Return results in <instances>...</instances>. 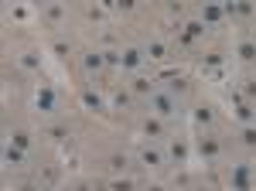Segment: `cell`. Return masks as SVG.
I'll return each instance as SVG.
<instances>
[{"label": "cell", "instance_id": "cell-1", "mask_svg": "<svg viewBox=\"0 0 256 191\" xmlns=\"http://www.w3.org/2000/svg\"><path fill=\"white\" fill-rule=\"evenodd\" d=\"M147 113L158 116V120H171V116H178V102L168 92H154L147 99Z\"/></svg>", "mask_w": 256, "mask_h": 191}, {"label": "cell", "instance_id": "cell-2", "mask_svg": "<svg viewBox=\"0 0 256 191\" xmlns=\"http://www.w3.org/2000/svg\"><path fill=\"white\" fill-rule=\"evenodd\" d=\"M250 174H253V164H236L232 174H229V188L232 191H250Z\"/></svg>", "mask_w": 256, "mask_h": 191}, {"label": "cell", "instance_id": "cell-3", "mask_svg": "<svg viewBox=\"0 0 256 191\" xmlns=\"http://www.w3.org/2000/svg\"><path fill=\"white\" fill-rule=\"evenodd\" d=\"M144 48H123L120 52V68L123 72H134V68H140V62H144Z\"/></svg>", "mask_w": 256, "mask_h": 191}, {"label": "cell", "instance_id": "cell-4", "mask_svg": "<svg viewBox=\"0 0 256 191\" xmlns=\"http://www.w3.org/2000/svg\"><path fill=\"white\" fill-rule=\"evenodd\" d=\"M34 106H38L41 113H55V92H52V89H38Z\"/></svg>", "mask_w": 256, "mask_h": 191}, {"label": "cell", "instance_id": "cell-5", "mask_svg": "<svg viewBox=\"0 0 256 191\" xmlns=\"http://www.w3.org/2000/svg\"><path fill=\"white\" fill-rule=\"evenodd\" d=\"M160 134H164V120H158V116H147V120H144V136L158 140Z\"/></svg>", "mask_w": 256, "mask_h": 191}, {"label": "cell", "instance_id": "cell-6", "mask_svg": "<svg viewBox=\"0 0 256 191\" xmlns=\"http://www.w3.org/2000/svg\"><path fill=\"white\" fill-rule=\"evenodd\" d=\"M82 65H86V72H102L106 68V58H102V52H89V55L82 58Z\"/></svg>", "mask_w": 256, "mask_h": 191}, {"label": "cell", "instance_id": "cell-7", "mask_svg": "<svg viewBox=\"0 0 256 191\" xmlns=\"http://www.w3.org/2000/svg\"><path fill=\"white\" fill-rule=\"evenodd\" d=\"M222 14H226L222 4H205V7H202V24H216Z\"/></svg>", "mask_w": 256, "mask_h": 191}, {"label": "cell", "instance_id": "cell-8", "mask_svg": "<svg viewBox=\"0 0 256 191\" xmlns=\"http://www.w3.org/2000/svg\"><path fill=\"white\" fill-rule=\"evenodd\" d=\"M140 160H144L147 168H160V164H164L160 150H154V147H144V150H140Z\"/></svg>", "mask_w": 256, "mask_h": 191}, {"label": "cell", "instance_id": "cell-9", "mask_svg": "<svg viewBox=\"0 0 256 191\" xmlns=\"http://www.w3.org/2000/svg\"><path fill=\"white\" fill-rule=\"evenodd\" d=\"M236 58L253 62V58H256V41H239V44H236Z\"/></svg>", "mask_w": 256, "mask_h": 191}, {"label": "cell", "instance_id": "cell-10", "mask_svg": "<svg viewBox=\"0 0 256 191\" xmlns=\"http://www.w3.org/2000/svg\"><path fill=\"white\" fill-rule=\"evenodd\" d=\"M202 31H205V24H202V20H192V24L184 28V34H181V41H184V44H192L195 38H202Z\"/></svg>", "mask_w": 256, "mask_h": 191}, {"label": "cell", "instance_id": "cell-11", "mask_svg": "<svg viewBox=\"0 0 256 191\" xmlns=\"http://www.w3.org/2000/svg\"><path fill=\"white\" fill-rule=\"evenodd\" d=\"M134 96H154V82L150 78H134Z\"/></svg>", "mask_w": 256, "mask_h": 191}, {"label": "cell", "instance_id": "cell-12", "mask_svg": "<svg viewBox=\"0 0 256 191\" xmlns=\"http://www.w3.org/2000/svg\"><path fill=\"white\" fill-rule=\"evenodd\" d=\"M198 150L205 154V157H216V154H218V144H216V136H202V140H198Z\"/></svg>", "mask_w": 256, "mask_h": 191}, {"label": "cell", "instance_id": "cell-13", "mask_svg": "<svg viewBox=\"0 0 256 191\" xmlns=\"http://www.w3.org/2000/svg\"><path fill=\"white\" fill-rule=\"evenodd\" d=\"M38 65H41V55H38V52H24V55H20V68H28V72H34Z\"/></svg>", "mask_w": 256, "mask_h": 191}, {"label": "cell", "instance_id": "cell-14", "mask_svg": "<svg viewBox=\"0 0 256 191\" xmlns=\"http://www.w3.org/2000/svg\"><path fill=\"white\" fill-rule=\"evenodd\" d=\"M164 52H168V48H164V41H147V48H144V55L147 58H164Z\"/></svg>", "mask_w": 256, "mask_h": 191}, {"label": "cell", "instance_id": "cell-15", "mask_svg": "<svg viewBox=\"0 0 256 191\" xmlns=\"http://www.w3.org/2000/svg\"><path fill=\"white\" fill-rule=\"evenodd\" d=\"M10 144H14L18 150H28V147H31V136L24 134V130H14V134H10Z\"/></svg>", "mask_w": 256, "mask_h": 191}, {"label": "cell", "instance_id": "cell-16", "mask_svg": "<svg viewBox=\"0 0 256 191\" xmlns=\"http://www.w3.org/2000/svg\"><path fill=\"white\" fill-rule=\"evenodd\" d=\"M82 102H86L89 110H102V99H99V92H92V89L82 92Z\"/></svg>", "mask_w": 256, "mask_h": 191}, {"label": "cell", "instance_id": "cell-17", "mask_svg": "<svg viewBox=\"0 0 256 191\" xmlns=\"http://www.w3.org/2000/svg\"><path fill=\"white\" fill-rule=\"evenodd\" d=\"M4 160H7V164H20V160H24V150H18L14 144H7V150H4Z\"/></svg>", "mask_w": 256, "mask_h": 191}, {"label": "cell", "instance_id": "cell-18", "mask_svg": "<svg viewBox=\"0 0 256 191\" xmlns=\"http://www.w3.org/2000/svg\"><path fill=\"white\" fill-rule=\"evenodd\" d=\"M239 140H242V147H256V126H242Z\"/></svg>", "mask_w": 256, "mask_h": 191}, {"label": "cell", "instance_id": "cell-19", "mask_svg": "<svg viewBox=\"0 0 256 191\" xmlns=\"http://www.w3.org/2000/svg\"><path fill=\"white\" fill-rule=\"evenodd\" d=\"M184 157H188V147H184V144H171V160L184 164Z\"/></svg>", "mask_w": 256, "mask_h": 191}, {"label": "cell", "instance_id": "cell-20", "mask_svg": "<svg viewBox=\"0 0 256 191\" xmlns=\"http://www.w3.org/2000/svg\"><path fill=\"white\" fill-rule=\"evenodd\" d=\"M195 123H198V126H208V123H212V110H205V106L195 110Z\"/></svg>", "mask_w": 256, "mask_h": 191}, {"label": "cell", "instance_id": "cell-21", "mask_svg": "<svg viewBox=\"0 0 256 191\" xmlns=\"http://www.w3.org/2000/svg\"><path fill=\"white\" fill-rule=\"evenodd\" d=\"M65 18V7H62V4H52V7H48V20H62Z\"/></svg>", "mask_w": 256, "mask_h": 191}, {"label": "cell", "instance_id": "cell-22", "mask_svg": "<svg viewBox=\"0 0 256 191\" xmlns=\"http://www.w3.org/2000/svg\"><path fill=\"white\" fill-rule=\"evenodd\" d=\"M113 191H134V181L130 178H116L113 181Z\"/></svg>", "mask_w": 256, "mask_h": 191}, {"label": "cell", "instance_id": "cell-23", "mask_svg": "<svg viewBox=\"0 0 256 191\" xmlns=\"http://www.w3.org/2000/svg\"><path fill=\"white\" fill-rule=\"evenodd\" d=\"M102 58H106L110 68H120V52H102Z\"/></svg>", "mask_w": 256, "mask_h": 191}, {"label": "cell", "instance_id": "cell-24", "mask_svg": "<svg viewBox=\"0 0 256 191\" xmlns=\"http://www.w3.org/2000/svg\"><path fill=\"white\" fill-rule=\"evenodd\" d=\"M52 52H55V58H68V44H65V41H55Z\"/></svg>", "mask_w": 256, "mask_h": 191}, {"label": "cell", "instance_id": "cell-25", "mask_svg": "<svg viewBox=\"0 0 256 191\" xmlns=\"http://www.w3.org/2000/svg\"><path fill=\"white\" fill-rule=\"evenodd\" d=\"M236 116L242 120V123H250V120H253V110H250V106H239V110H236Z\"/></svg>", "mask_w": 256, "mask_h": 191}, {"label": "cell", "instance_id": "cell-26", "mask_svg": "<svg viewBox=\"0 0 256 191\" xmlns=\"http://www.w3.org/2000/svg\"><path fill=\"white\" fill-rule=\"evenodd\" d=\"M147 191H164V188H160V184H150V188H147Z\"/></svg>", "mask_w": 256, "mask_h": 191}, {"label": "cell", "instance_id": "cell-27", "mask_svg": "<svg viewBox=\"0 0 256 191\" xmlns=\"http://www.w3.org/2000/svg\"><path fill=\"white\" fill-rule=\"evenodd\" d=\"M52 191H58V188H52Z\"/></svg>", "mask_w": 256, "mask_h": 191}]
</instances>
